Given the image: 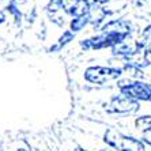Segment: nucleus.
<instances>
[{
	"mask_svg": "<svg viewBox=\"0 0 151 151\" xmlns=\"http://www.w3.org/2000/svg\"><path fill=\"white\" fill-rule=\"evenodd\" d=\"M0 151H3V150H0Z\"/></svg>",
	"mask_w": 151,
	"mask_h": 151,
	"instance_id": "26",
	"label": "nucleus"
},
{
	"mask_svg": "<svg viewBox=\"0 0 151 151\" xmlns=\"http://www.w3.org/2000/svg\"><path fill=\"white\" fill-rule=\"evenodd\" d=\"M90 25V14L87 15H82V17H75L71 18L70 22H68V26H70V30L72 33H81L83 32L84 29Z\"/></svg>",
	"mask_w": 151,
	"mask_h": 151,
	"instance_id": "10",
	"label": "nucleus"
},
{
	"mask_svg": "<svg viewBox=\"0 0 151 151\" xmlns=\"http://www.w3.org/2000/svg\"><path fill=\"white\" fill-rule=\"evenodd\" d=\"M4 11L12 18V22H14L15 26H21L22 23H23V21H25V14L22 12L21 7H18L14 3L8 1V4L4 7Z\"/></svg>",
	"mask_w": 151,
	"mask_h": 151,
	"instance_id": "11",
	"label": "nucleus"
},
{
	"mask_svg": "<svg viewBox=\"0 0 151 151\" xmlns=\"http://www.w3.org/2000/svg\"><path fill=\"white\" fill-rule=\"evenodd\" d=\"M75 37H76V34L71 32L70 29H67V30H64V32L61 33V35L57 38V41L55 42V44H52V45H50L46 50H48L49 53H59V52H61L65 46L70 45L72 41H75Z\"/></svg>",
	"mask_w": 151,
	"mask_h": 151,
	"instance_id": "8",
	"label": "nucleus"
},
{
	"mask_svg": "<svg viewBox=\"0 0 151 151\" xmlns=\"http://www.w3.org/2000/svg\"><path fill=\"white\" fill-rule=\"evenodd\" d=\"M110 53L114 59L123 61V63H127V61H131L132 57L135 56L134 52V44L132 42H123V44H119V45L113 46L110 49Z\"/></svg>",
	"mask_w": 151,
	"mask_h": 151,
	"instance_id": "7",
	"label": "nucleus"
},
{
	"mask_svg": "<svg viewBox=\"0 0 151 151\" xmlns=\"http://www.w3.org/2000/svg\"><path fill=\"white\" fill-rule=\"evenodd\" d=\"M131 40L128 35L124 34H113V33H98L91 37L83 38L79 41V46L83 52L88 50H102V49H112L113 46L127 42Z\"/></svg>",
	"mask_w": 151,
	"mask_h": 151,
	"instance_id": "3",
	"label": "nucleus"
},
{
	"mask_svg": "<svg viewBox=\"0 0 151 151\" xmlns=\"http://www.w3.org/2000/svg\"><path fill=\"white\" fill-rule=\"evenodd\" d=\"M46 34H48V30H46L45 23H41V26H40V32H38V38L41 40V41H45Z\"/></svg>",
	"mask_w": 151,
	"mask_h": 151,
	"instance_id": "19",
	"label": "nucleus"
},
{
	"mask_svg": "<svg viewBox=\"0 0 151 151\" xmlns=\"http://www.w3.org/2000/svg\"><path fill=\"white\" fill-rule=\"evenodd\" d=\"M120 94L127 95L139 102H151V83L146 81H132L123 76L116 82Z\"/></svg>",
	"mask_w": 151,
	"mask_h": 151,
	"instance_id": "4",
	"label": "nucleus"
},
{
	"mask_svg": "<svg viewBox=\"0 0 151 151\" xmlns=\"http://www.w3.org/2000/svg\"><path fill=\"white\" fill-rule=\"evenodd\" d=\"M84 1H86V4L90 7V10H93V8H97V7L108 6L112 0H84Z\"/></svg>",
	"mask_w": 151,
	"mask_h": 151,
	"instance_id": "16",
	"label": "nucleus"
},
{
	"mask_svg": "<svg viewBox=\"0 0 151 151\" xmlns=\"http://www.w3.org/2000/svg\"><path fill=\"white\" fill-rule=\"evenodd\" d=\"M64 0H48L45 6V14H52V12H60L63 11Z\"/></svg>",
	"mask_w": 151,
	"mask_h": 151,
	"instance_id": "14",
	"label": "nucleus"
},
{
	"mask_svg": "<svg viewBox=\"0 0 151 151\" xmlns=\"http://www.w3.org/2000/svg\"><path fill=\"white\" fill-rule=\"evenodd\" d=\"M99 151H117V150H113V148H109V147H104V148H99Z\"/></svg>",
	"mask_w": 151,
	"mask_h": 151,
	"instance_id": "24",
	"label": "nucleus"
},
{
	"mask_svg": "<svg viewBox=\"0 0 151 151\" xmlns=\"http://www.w3.org/2000/svg\"><path fill=\"white\" fill-rule=\"evenodd\" d=\"M102 142L106 147L117 151H147V146L140 137L127 135L117 128H106L102 135Z\"/></svg>",
	"mask_w": 151,
	"mask_h": 151,
	"instance_id": "1",
	"label": "nucleus"
},
{
	"mask_svg": "<svg viewBox=\"0 0 151 151\" xmlns=\"http://www.w3.org/2000/svg\"><path fill=\"white\" fill-rule=\"evenodd\" d=\"M46 18H48V21H49L50 23H53V25L57 26V27H64V25H65V14H64L63 11L46 14Z\"/></svg>",
	"mask_w": 151,
	"mask_h": 151,
	"instance_id": "13",
	"label": "nucleus"
},
{
	"mask_svg": "<svg viewBox=\"0 0 151 151\" xmlns=\"http://www.w3.org/2000/svg\"><path fill=\"white\" fill-rule=\"evenodd\" d=\"M123 76V70L117 65H90L83 71L84 82L99 87H104L112 82H117Z\"/></svg>",
	"mask_w": 151,
	"mask_h": 151,
	"instance_id": "2",
	"label": "nucleus"
},
{
	"mask_svg": "<svg viewBox=\"0 0 151 151\" xmlns=\"http://www.w3.org/2000/svg\"><path fill=\"white\" fill-rule=\"evenodd\" d=\"M134 23L127 18H112L101 27L99 33H113V34H124L132 38L134 34Z\"/></svg>",
	"mask_w": 151,
	"mask_h": 151,
	"instance_id": "6",
	"label": "nucleus"
},
{
	"mask_svg": "<svg viewBox=\"0 0 151 151\" xmlns=\"http://www.w3.org/2000/svg\"><path fill=\"white\" fill-rule=\"evenodd\" d=\"M140 139L143 140V143L147 146V147L151 148V132H144V134H142Z\"/></svg>",
	"mask_w": 151,
	"mask_h": 151,
	"instance_id": "20",
	"label": "nucleus"
},
{
	"mask_svg": "<svg viewBox=\"0 0 151 151\" xmlns=\"http://www.w3.org/2000/svg\"><path fill=\"white\" fill-rule=\"evenodd\" d=\"M134 124L135 128L137 131H140L142 134L151 132V114H142V116L135 117Z\"/></svg>",
	"mask_w": 151,
	"mask_h": 151,
	"instance_id": "12",
	"label": "nucleus"
},
{
	"mask_svg": "<svg viewBox=\"0 0 151 151\" xmlns=\"http://www.w3.org/2000/svg\"><path fill=\"white\" fill-rule=\"evenodd\" d=\"M142 37L146 40H148V41H151V23H148V25H146L143 27V30H142Z\"/></svg>",
	"mask_w": 151,
	"mask_h": 151,
	"instance_id": "18",
	"label": "nucleus"
},
{
	"mask_svg": "<svg viewBox=\"0 0 151 151\" xmlns=\"http://www.w3.org/2000/svg\"><path fill=\"white\" fill-rule=\"evenodd\" d=\"M121 70L124 72V76L128 78V79H132V81H144L146 79V72H144L143 68H140L139 65H136L135 63H131V61H127L123 63L121 65Z\"/></svg>",
	"mask_w": 151,
	"mask_h": 151,
	"instance_id": "9",
	"label": "nucleus"
},
{
	"mask_svg": "<svg viewBox=\"0 0 151 151\" xmlns=\"http://www.w3.org/2000/svg\"><path fill=\"white\" fill-rule=\"evenodd\" d=\"M132 4L135 6V8H143L147 4V0H132Z\"/></svg>",
	"mask_w": 151,
	"mask_h": 151,
	"instance_id": "21",
	"label": "nucleus"
},
{
	"mask_svg": "<svg viewBox=\"0 0 151 151\" xmlns=\"http://www.w3.org/2000/svg\"><path fill=\"white\" fill-rule=\"evenodd\" d=\"M7 22V12L4 10H0V26Z\"/></svg>",
	"mask_w": 151,
	"mask_h": 151,
	"instance_id": "22",
	"label": "nucleus"
},
{
	"mask_svg": "<svg viewBox=\"0 0 151 151\" xmlns=\"http://www.w3.org/2000/svg\"><path fill=\"white\" fill-rule=\"evenodd\" d=\"M11 3H14L15 6H18V7H22V6H25L26 3H27L29 0H10Z\"/></svg>",
	"mask_w": 151,
	"mask_h": 151,
	"instance_id": "23",
	"label": "nucleus"
},
{
	"mask_svg": "<svg viewBox=\"0 0 151 151\" xmlns=\"http://www.w3.org/2000/svg\"><path fill=\"white\" fill-rule=\"evenodd\" d=\"M17 151H30V150H27V148H25V147H18Z\"/></svg>",
	"mask_w": 151,
	"mask_h": 151,
	"instance_id": "25",
	"label": "nucleus"
},
{
	"mask_svg": "<svg viewBox=\"0 0 151 151\" xmlns=\"http://www.w3.org/2000/svg\"><path fill=\"white\" fill-rule=\"evenodd\" d=\"M38 19V11H37V8L35 7H33L32 10L29 11L27 14L25 15V21H26V23L27 25H34V22Z\"/></svg>",
	"mask_w": 151,
	"mask_h": 151,
	"instance_id": "15",
	"label": "nucleus"
},
{
	"mask_svg": "<svg viewBox=\"0 0 151 151\" xmlns=\"http://www.w3.org/2000/svg\"><path fill=\"white\" fill-rule=\"evenodd\" d=\"M104 110L112 116H132L140 110V102L117 93L105 104Z\"/></svg>",
	"mask_w": 151,
	"mask_h": 151,
	"instance_id": "5",
	"label": "nucleus"
},
{
	"mask_svg": "<svg viewBox=\"0 0 151 151\" xmlns=\"http://www.w3.org/2000/svg\"><path fill=\"white\" fill-rule=\"evenodd\" d=\"M143 60L147 64V67H151V41L148 42V45L143 50Z\"/></svg>",
	"mask_w": 151,
	"mask_h": 151,
	"instance_id": "17",
	"label": "nucleus"
}]
</instances>
